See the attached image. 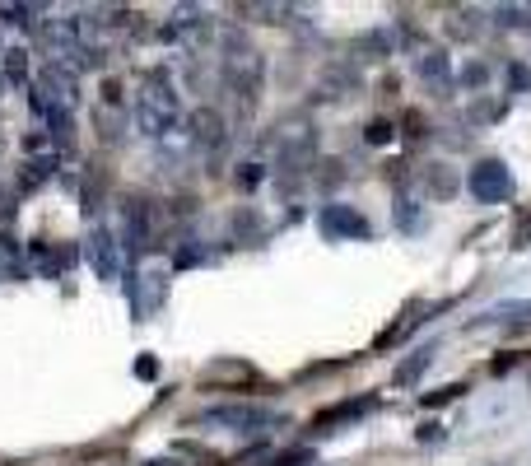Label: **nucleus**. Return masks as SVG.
Here are the masks:
<instances>
[{"mask_svg":"<svg viewBox=\"0 0 531 466\" xmlns=\"http://www.w3.org/2000/svg\"><path fill=\"white\" fill-rule=\"evenodd\" d=\"M177 122H182V93H177V84L168 79V70H149V75L140 79V93H135V131L159 140V135H168Z\"/></svg>","mask_w":531,"mask_h":466,"instance_id":"f257e3e1","label":"nucleus"},{"mask_svg":"<svg viewBox=\"0 0 531 466\" xmlns=\"http://www.w3.org/2000/svg\"><path fill=\"white\" fill-rule=\"evenodd\" d=\"M219 75L238 98H256V89H261V79H266V56L238 28H229L219 38Z\"/></svg>","mask_w":531,"mask_h":466,"instance_id":"f03ea898","label":"nucleus"},{"mask_svg":"<svg viewBox=\"0 0 531 466\" xmlns=\"http://www.w3.org/2000/svg\"><path fill=\"white\" fill-rule=\"evenodd\" d=\"M312 159H317V135H312L308 117H289L275 126V168L280 178H299L308 173Z\"/></svg>","mask_w":531,"mask_h":466,"instance_id":"7ed1b4c3","label":"nucleus"},{"mask_svg":"<svg viewBox=\"0 0 531 466\" xmlns=\"http://www.w3.org/2000/svg\"><path fill=\"white\" fill-rule=\"evenodd\" d=\"M42 42H47V52H52L56 66H70V70H93L98 66V61L84 52V42H79L75 19H52L42 28Z\"/></svg>","mask_w":531,"mask_h":466,"instance_id":"20e7f679","label":"nucleus"},{"mask_svg":"<svg viewBox=\"0 0 531 466\" xmlns=\"http://www.w3.org/2000/svg\"><path fill=\"white\" fill-rule=\"evenodd\" d=\"M154 224H159V210L149 205V200H126L122 205V247L126 252H149L154 247Z\"/></svg>","mask_w":531,"mask_h":466,"instance_id":"39448f33","label":"nucleus"},{"mask_svg":"<svg viewBox=\"0 0 531 466\" xmlns=\"http://www.w3.org/2000/svg\"><path fill=\"white\" fill-rule=\"evenodd\" d=\"M466 187H471V196H476L480 205H498V200H508V196H513V173H508V164H498V159H485V164L471 168Z\"/></svg>","mask_w":531,"mask_h":466,"instance_id":"423d86ee","label":"nucleus"},{"mask_svg":"<svg viewBox=\"0 0 531 466\" xmlns=\"http://www.w3.org/2000/svg\"><path fill=\"white\" fill-rule=\"evenodd\" d=\"M164 42L173 47H205L210 42V19H205V10H196V5H177L173 19L164 23Z\"/></svg>","mask_w":531,"mask_h":466,"instance_id":"0eeeda50","label":"nucleus"},{"mask_svg":"<svg viewBox=\"0 0 531 466\" xmlns=\"http://www.w3.org/2000/svg\"><path fill=\"white\" fill-rule=\"evenodd\" d=\"M38 93H42L47 103H52L56 112H70L79 103V75L70 66H56V61H47L42 70H38Z\"/></svg>","mask_w":531,"mask_h":466,"instance_id":"6e6552de","label":"nucleus"},{"mask_svg":"<svg viewBox=\"0 0 531 466\" xmlns=\"http://www.w3.org/2000/svg\"><path fill=\"white\" fill-rule=\"evenodd\" d=\"M275 420L280 411H270V406H215L200 415V424H224V429H266Z\"/></svg>","mask_w":531,"mask_h":466,"instance_id":"1a4fd4ad","label":"nucleus"},{"mask_svg":"<svg viewBox=\"0 0 531 466\" xmlns=\"http://www.w3.org/2000/svg\"><path fill=\"white\" fill-rule=\"evenodd\" d=\"M317 229L326 233V238H368V220L354 210V205H341V200H331V205L317 210Z\"/></svg>","mask_w":531,"mask_h":466,"instance_id":"9d476101","label":"nucleus"},{"mask_svg":"<svg viewBox=\"0 0 531 466\" xmlns=\"http://www.w3.org/2000/svg\"><path fill=\"white\" fill-rule=\"evenodd\" d=\"M187 135H191L196 149H205V154H210V149H224V140H229L224 117L215 108H196V112H191V117H187Z\"/></svg>","mask_w":531,"mask_h":466,"instance_id":"9b49d317","label":"nucleus"},{"mask_svg":"<svg viewBox=\"0 0 531 466\" xmlns=\"http://www.w3.org/2000/svg\"><path fill=\"white\" fill-rule=\"evenodd\" d=\"M84 256H88V266L98 271V280H117V271H122V261H117V243H112V233L103 229H88L84 238Z\"/></svg>","mask_w":531,"mask_h":466,"instance_id":"f8f14e48","label":"nucleus"},{"mask_svg":"<svg viewBox=\"0 0 531 466\" xmlns=\"http://www.w3.org/2000/svg\"><path fill=\"white\" fill-rule=\"evenodd\" d=\"M433 355H438V345H420L410 359H401V364H396V387H415V382H420V373L433 364Z\"/></svg>","mask_w":531,"mask_h":466,"instance_id":"ddd939ff","label":"nucleus"},{"mask_svg":"<svg viewBox=\"0 0 531 466\" xmlns=\"http://www.w3.org/2000/svg\"><path fill=\"white\" fill-rule=\"evenodd\" d=\"M447 52H424L420 56V75H424V84L429 89H438V93H447Z\"/></svg>","mask_w":531,"mask_h":466,"instance_id":"4468645a","label":"nucleus"},{"mask_svg":"<svg viewBox=\"0 0 531 466\" xmlns=\"http://www.w3.org/2000/svg\"><path fill=\"white\" fill-rule=\"evenodd\" d=\"M354 56H359V61H382V56H392V33L373 28V33L354 38Z\"/></svg>","mask_w":531,"mask_h":466,"instance_id":"2eb2a0df","label":"nucleus"},{"mask_svg":"<svg viewBox=\"0 0 531 466\" xmlns=\"http://www.w3.org/2000/svg\"><path fill=\"white\" fill-rule=\"evenodd\" d=\"M321 93H326V98H345V93H354V70L350 66H331L326 75H321Z\"/></svg>","mask_w":531,"mask_h":466,"instance_id":"dca6fc26","label":"nucleus"},{"mask_svg":"<svg viewBox=\"0 0 531 466\" xmlns=\"http://www.w3.org/2000/svg\"><path fill=\"white\" fill-rule=\"evenodd\" d=\"M424 187H429V191H433V196H438V200H447V196H452V191H457V178H452V168H447V164H429V173H424Z\"/></svg>","mask_w":531,"mask_h":466,"instance_id":"f3484780","label":"nucleus"},{"mask_svg":"<svg viewBox=\"0 0 531 466\" xmlns=\"http://www.w3.org/2000/svg\"><path fill=\"white\" fill-rule=\"evenodd\" d=\"M52 168H56V159H28L23 164V173H19V187L28 191V187H42L47 178H52Z\"/></svg>","mask_w":531,"mask_h":466,"instance_id":"a211bd4d","label":"nucleus"},{"mask_svg":"<svg viewBox=\"0 0 531 466\" xmlns=\"http://www.w3.org/2000/svg\"><path fill=\"white\" fill-rule=\"evenodd\" d=\"M33 14H42V5H0L5 23H33Z\"/></svg>","mask_w":531,"mask_h":466,"instance_id":"6ab92c4d","label":"nucleus"},{"mask_svg":"<svg viewBox=\"0 0 531 466\" xmlns=\"http://www.w3.org/2000/svg\"><path fill=\"white\" fill-rule=\"evenodd\" d=\"M396 224L406 233H415L420 229V205H415V200H396Z\"/></svg>","mask_w":531,"mask_h":466,"instance_id":"aec40b11","label":"nucleus"},{"mask_svg":"<svg viewBox=\"0 0 531 466\" xmlns=\"http://www.w3.org/2000/svg\"><path fill=\"white\" fill-rule=\"evenodd\" d=\"M5 75H10V84H23V75H28V61H23L19 47H14V52H5Z\"/></svg>","mask_w":531,"mask_h":466,"instance_id":"412c9836","label":"nucleus"},{"mask_svg":"<svg viewBox=\"0 0 531 466\" xmlns=\"http://www.w3.org/2000/svg\"><path fill=\"white\" fill-rule=\"evenodd\" d=\"M508 84H513V93H527L531 89V70L522 66V61H513V66H508Z\"/></svg>","mask_w":531,"mask_h":466,"instance_id":"4be33fe9","label":"nucleus"},{"mask_svg":"<svg viewBox=\"0 0 531 466\" xmlns=\"http://www.w3.org/2000/svg\"><path fill=\"white\" fill-rule=\"evenodd\" d=\"M498 112H503V103H498V98H485V103H476V108H471V122H494Z\"/></svg>","mask_w":531,"mask_h":466,"instance_id":"5701e85b","label":"nucleus"},{"mask_svg":"<svg viewBox=\"0 0 531 466\" xmlns=\"http://www.w3.org/2000/svg\"><path fill=\"white\" fill-rule=\"evenodd\" d=\"M392 135H396V126H392V122H373V126H368V144H387Z\"/></svg>","mask_w":531,"mask_h":466,"instance_id":"b1692460","label":"nucleus"},{"mask_svg":"<svg viewBox=\"0 0 531 466\" xmlns=\"http://www.w3.org/2000/svg\"><path fill=\"white\" fill-rule=\"evenodd\" d=\"M485 75H489V70L476 61V66H466V70H462V84H466V89H480V84H485Z\"/></svg>","mask_w":531,"mask_h":466,"instance_id":"393cba45","label":"nucleus"},{"mask_svg":"<svg viewBox=\"0 0 531 466\" xmlns=\"http://www.w3.org/2000/svg\"><path fill=\"white\" fill-rule=\"evenodd\" d=\"M261 182V168L256 164H243V173H238V187H256Z\"/></svg>","mask_w":531,"mask_h":466,"instance_id":"a878e982","label":"nucleus"},{"mask_svg":"<svg viewBox=\"0 0 531 466\" xmlns=\"http://www.w3.org/2000/svg\"><path fill=\"white\" fill-rule=\"evenodd\" d=\"M135 373H140V377H154L159 364H154V359H140V364H135Z\"/></svg>","mask_w":531,"mask_h":466,"instance_id":"bb28decb","label":"nucleus"}]
</instances>
